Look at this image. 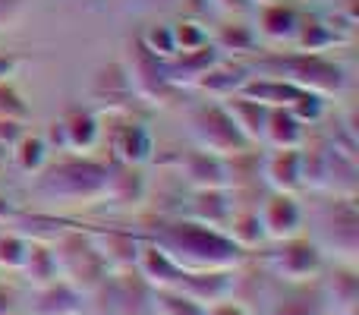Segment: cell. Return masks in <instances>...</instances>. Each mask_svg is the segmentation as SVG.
<instances>
[{
	"mask_svg": "<svg viewBox=\"0 0 359 315\" xmlns=\"http://www.w3.org/2000/svg\"><path fill=\"white\" fill-rule=\"evenodd\" d=\"M268 139H271L278 149H293V145H299V139H303V126H299L297 117H290V114H271V117L265 120V130Z\"/></svg>",
	"mask_w": 359,
	"mask_h": 315,
	"instance_id": "cell-1",
	"label": "cell"
},
{
	"mask_svg": "<svg viewBox=\"0 0 359 315\" xmlns=\"http://www.w3.org/2000/svg\"><path fill=\"white\" fill-rule=\"evenodd\" d=\"M268 177L274 180L278 186H297V177H299V155H293V149H284L271 158L268 164Z\"/></svg>",
	"mask_w": 359,
	"mask_h": 315,
	"instance_id": "cell-2",
	"label": "cell"
},
{
	"mask_svg": "<svg viewBox=\"0 0 359 315\" xmlns=\"http://www.w3.org/2000/svg\"><path fill=\"white\" fill-rule=\"evenodd\" d=\"M67 130V142L69 145H79L82 142V136H86V145H92L95 142V123L88 117H76L69 126H63Z\"/></svg>",
	"mask_w": 359,
	"mask_h": 315,
	"instance_id": "cell-3",
	"label": "cell"
},
{
	"mask_svg": "<svg viewBox=\"0 0 359 315\" xmlns=\"http://www.w3.org/2000/svg\"><path fill=\"white\" fill-rule=\"evenodd\" d=\"M41 158H44V145L38 142V139H32V142H25L22 145V155H19V164L29 170V167H38L41 164Z\"/></svg>",
	"mask_w": 359,
	"mask_h": 315,
	"instance_id": "cell-4",
	"label": "cell"
},
{
	"mask_svg": "<svg viewBox=\"0 0 359 315\" xmlns=\"http://www.w3.org/2000/svg\"><path fill=\"white\" fill-rule=\"evenodd\" d=\"M10 73H13V60L0 57V79H4V76H10Z\"/></svg>",
	"mask_w": 359,
	"mask_h": 315,
	"instance_id": "cell-5",
	"label": "cell"
},
{
	"mask_svg": "<svg viewBox=\"0 0 359 315\" xmlns=\"http://www.w3.org/2000/svg\"><path fill=\"white\" fill-rule=\"evenodd\" d=\"M4 161H6V152H4V145H0V167H4Z\"/></svg>",
	"mask_w": 359,
	"mask_h": 315,
	"instance_id": "cell-6",
	"label": "cell"
}]
</instances>
